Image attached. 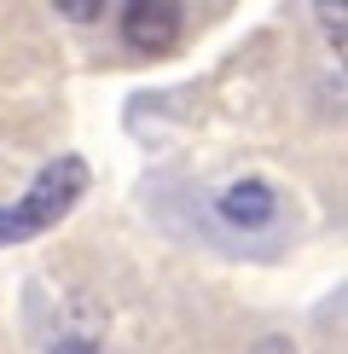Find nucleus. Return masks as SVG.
I'll return each instance as SVG.
<instances>
[{
  "label": "nucleus",
  "instance_id": "nucleus-2",
  "mask_svg": "<svg viewBox=\"0 0 348 354\" xmlns=\"http://www.w3.org/2000/svg\"><path fill=\"white\" fill-rule=\"evenodd\" d=\"M180 29H186V6L180 0H122V41L134 53L163 58L180 47Z\"/></svg>",
  "mask_w": 348,
  "mask_h": 354
},
{
  "label": "nucleus",
  "instance_id": "nucleus-6",
  "mask_svg": "<svg viewBox=\"0 0 348 354\" xmlns=\"http://www.w3.org/2000/svg\"><path fill=\"white\" fill-rule=\"evenodd\" d=\"M52 354H99V343H87V337H64Z\"/></svg>",
  "mask_w": 348,
  "mask_h": 354
},
{
  "label": "nucleus",
  "instance_id": "nucleus-8",
  "mask_svg": "<svg viewBox=\"0 0 348 354\" xmlns=\"http://www.w3.org/2000/svg\"><path fill=\"white\" fill-rule=\"evenodd\" d=\"M0 244H6V232H0Z\"/></svg>",
  "mask_w": 348,
  "mask_h": 354
},
{
  "label": "nucleus",
  "instance_id": "nucleus-1",
  "mask_svg": "<svg viewBox=\"0 0 348 354\" xmlns=\"http://www.w3.org/2000/svg\"><path fill=\"white\" fill-rule=\"evenodd\" d=\"M87 163L81 157H52L47 169L29 180V192L12 209H0V232H6V244H23V239H41L47 227H58L70 209L81 203V192H87Z\"/></svg>",
  "mask_w": 348,
  "mask_h": 354
},
{
  "label": "nucleus",
  "instance_id": "nucleus-4",
  "mask_svg": "<svg viewBox=\"0 0 348 354\" xmlns=\"http://www.w3.org/2000/svg\"><path fill=\"white\" fill-rule=\"evenodd\" d=\"M313 12H319L325 41H331V47H337V58H342V0H313Z\"/></svg>",
  "mask_w": 348,
  "mask_h": 354
},
{
  "label": "nucleus",
  "instance_id": "nucleus-3",
  "mask_svg": "<svg viewBox=\"0 0 348 354\" xmlns=\"http://www.w3.org/2000/svg\"><path fill=\"white\" fill-rule=\"evenodd\" d=\"M215 215L226 221V227H244V232H255V227H267L273 215H279V192H273L267 180H232L221 198H215Z\"/></svg>",
  "mask_w": 348,
  "mask_h": 354
},
{
  "label": "nucleus",
  "instance_id": "nucleus-7",
  "mask_svg": "<svg viewBox=\"0 0 348 354\" xmlns=\"http://www.w3.org/2000/svg\"><path fill=\"white\" fill-rule=\"evenodd\" d=\"M255 354H296V343H290V337H261Z\"/></svg>",
  "mask_w": 348,
  "mask_h": 354
},
{
  "label": "nucleus",
  "instance_id": "nucleus-5",
  "mask_svg": "<svg viewBox=\"0 0 348 354\" xmlns=\"http://www.w3.org/2000/svg\"><path fill=\"white\" fill-rule=\"evenodd\" d=\"M58 12H64L70 24H93V18H105V0H52Z\"/></svg>",
  "mask_w": 348,
  "mask_h": 354
}]
</instances>
